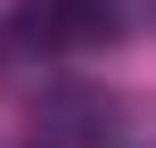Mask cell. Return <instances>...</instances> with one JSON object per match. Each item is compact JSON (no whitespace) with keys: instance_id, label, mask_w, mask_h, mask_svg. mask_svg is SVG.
I'll list each match as a JSON object with an SVG mask.
<instances>
[{"instance_id":"cell-2","label":"cell","mask_w":156,"mask_h":148,"mask_svg":"<svg viewBox=\"0 0 156 148\" xmlns=\"http://www.w3.org/2000/svg\"><path fill=\"white\" fill-rule=\"evenodd\" d=\"M107 124H115V107H107L99 91H49V99H41V132L58 148H99Z\"/></svg>"},{"instance_id":"cell-1","label":"cell","mask_w":156,"mask_h":148,"mask_svg":"<svg viewBox=\"0 0 156 148\" xmlns=\"http://www.w3.org/2000/svg\"><path fill=\"white\" fill-rule=\"evenodd\" d=\"M16 41H33V49H90V41H115V8L107 0H16Z\"/></svg>"},{"instance_id":"cell-3","label":"cell","mask_w":156,"mask_h":148,"mask_svg":"<svg viewBox=\"0 0 156 148\" xmlns=\"http://www.w3.org/2000/svg\"><path fill=\"white\" fill-rule=\"evenodd\" d=\"M41 148H58V140H41Z\"/></svg>"}]
</instances>
